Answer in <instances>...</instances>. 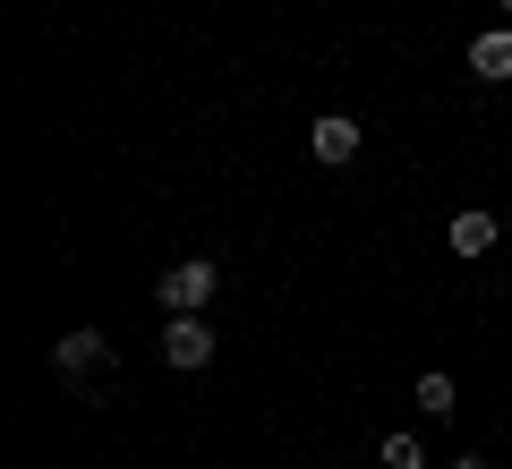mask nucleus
Returning <instances> with one entry per match:
<instances>
[{
    "instance_id": "obj_1",
    "label": "nucleus",
    "mask_w": 512,
    "mask_h": 469,
    "mask_svg": "<svg viewBox=\"0 0 512 469\" xmlns=\"http://www.w3.org/2000/svg\"><path fill=\"white\" fill-rule=\"evenodd\" d=\"M222 290V273L205 265V256H180V265L154 282V299H163V316H205V299Z\"/></svg>"
},
{
    "instance_id": "obj_2",
    "label": "nucleus",
    "mask_w": 512,
    "mask_h": 469,
    "mask_svg": "<svg viewBox=\"0 0 512 469\" xmlns=\"http://www.w3.org/2000/svg\"><path fill=\"white\" fill-rule=\"evenodd\" d=\"M205 359H214V325H205V316H171V325H163V367L197 376Z\"/></svg>"
},
{
    "instance_id": "obj_3",
    "label": "nucleus",
    "mask_w": 512,
    "mask_h": 469,
    "mask_svg": "<svg viewBox=\"0 0 512 469\" xmlns=\"http://www.w3.org/2000/svg\"><path fill=\"white\" fill-rule=\"evenodd\" d=\"M103 359H111V342L94 325H77V333H60V342H52V376H69V384H86Z\"/></svg>"
},
{
    "instance_id": "obj_4",
    "label": "nucleus",
    "mask_w": 512,
    "mask_h": 469,
    "mask_svg": "<svg viewBox=\"0 0 512 469\" xmlns=\"http://www.w3.org/2000/svg\"><path fill=\"white\" fill-rule=\"evenodd\" d=\"M359 145H367V128L350 120V111H325V120L308 128V154H316V163H350Z\"/></svg>"
},
{
    "instance_id": "obj_5",
    "label": "nucleus",
    "mask_w": 512,
    "mask_h": 469,
    "mask_svg": "<svg viewBox=\"0 0 512 469\" xmlns=\"http://www.w3.org/2000/svg\"><path fill=\"white\" fill-rule=\"evenodd\" d=\"M495 239H504V222H495L487 205H461V214L444 222V248H453V256H487Z\"/></svg>"
},
{
    "instance_id": "obj_6",
    "label": "nucleus",
    "mask_w": 512,
    "mask_h": 469,
    "mask_svg": "<svg viewBox=\"0 0 512 469\" xmlns=\"http://www.w3.org/2000/svg\"><path fill=\"white\" fill-rule=\"evenodd\" d=\"M470 77H487V86H512V26H495V35L470 43Z\"/></svg>"
},
{
    "instance_id": "obj_7",
    "label": "nucleus",
    "mask_w": 512,
    "mask_h": 469,
    "mask_svg": "<svg viewBox=\"0 0 512 469\" xmlns=\"http://www.w3.org/2000/svg\"><path fill=\"white\" fill-rule=\"evenodd\" d=\"M453 401H461L453 376H436V367H427V376H419V410H427V418H453Z\"/></svg>"
},
{
    "instance_id": "obj_8",
    "label": "nucleus",
    "mask_w": 512,
    "mask_h": 469,
    "mask_svg": "<svg viewBox=\"0 0 512 469\" xmlns=\"http://www.w3.org/2000/svg\"><path fill=\"white\" fill-rule=\"evenodd\" d=\"M376 461H384V469H427V452H419V435H384Z\"/></svg>"
},
{
    "instance_id": "obj_9",
    "label": "nucleus",
    "mask_w": 512,
    "mask_h": 469,
    "mask_svg": "<svg viewBox=\"0 0 512 469\" xmlns=\"http://www.w3.org/2000/svg\"><path fill=\"white\" fill-rule=\"evenodd\" d=\"M453 469H495V461H487V452H461V461H453Z\"/></svg>"
},
{
    "instance_id": "obj_10",
    "label": "nucleus",
    "mask_w": 512,
    "mask_h": 469,
    "mask_svg": "<svg viewBox=\"0 0 512 469\" xmlns=\"http://www.w3.org/2000/svg\"><path fill=\"white\" fill-rule=\"evenodd\" d=\"M495 9H504V18H512V0H495Z\"/></svg>"
}]
</instances>
